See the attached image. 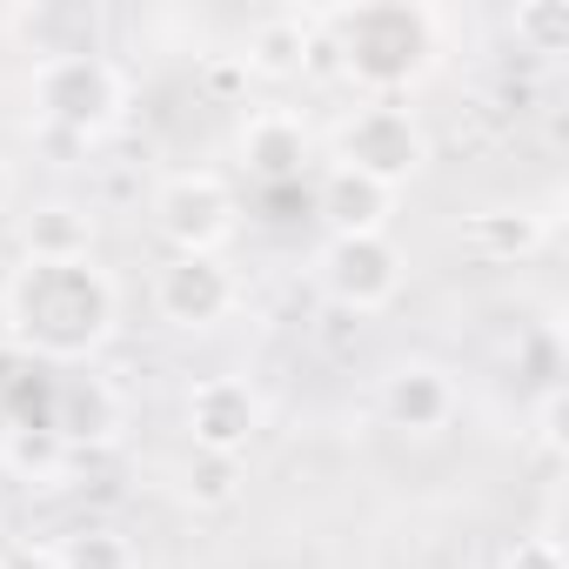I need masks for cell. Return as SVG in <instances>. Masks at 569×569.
<instances>
[{
	"instance_id": "1",
	"label": "cell",
	"mask_w": 569,
	"mask_h": 569,
	"mask_svg": "<svg viewBox=\"0 0 569 569\" xmlns=\"http://www.w3.org/2000/svg\"><path fill=\"white\" fill-rule=\"evenodd\" d=\"M0 329L28 356L81 369L121 329V289L94 261H21L0 289Z\"/></svg>"
},
{
	"instance_id": "2",
	"label": "cell",
	"mask_w": 569,
	"mask_h": 569,
	"mask_svg": "<svg viewBox=\"0 0 569 569\" xmlns=\"http://www.w3.org/2000/svg\"><path fill=\"white\" fill-rule=\"evenodd\" d=\"M329 54H342V74L356 88H369L376 101H396L402 88H416L436 68V14L429 8H356V14H336Z\"/></svg>"
},
{
	"instance_id": "3",
	"label": "cell",
	"mask_w": 569,
	"mask_h": 569,
	"mask_svg": "<svg viewBox=\"0 0 569 569\" xmlns=\"http://www.w3.org/2000/svg\"><path fill=\"white\" fill-rule=\"evenodd\" d=\"M28 101H34V114H41L48 128L81 134V141H101V134L128 114V74H121L108 54L68 48V54L34 61Z\"/></svg>"
},
{
	"instance_id": "4",
	"label": "cell",
	"mask_w": 569,
	"mask_h": 569,
	"mask_svg": "<svg viewBox=\"0 0 569 569\" xmlns=\"http://www.w3.org/2000/svg\"><path fill=\"white\" fill-rule=\"evenodd\" d=\"M329 154H336L342 174H362V181H376V188H389V194H402V188L436 161L429 128H422L416 108H402V101H362V108H349V114L336 121V134H329Z\"/></svg>"
},
{
	"instance_id": "5",
	"label": "cell",
	"mask_w": 569,
	"mask_h": 569,
	"mask_svg": "<svg viewBox=\"0 0 569 569\" xmlns=\"http://www.w3.org/2000/svg\"><path fill=\"white\" fill-rule=\"evenodd\" d=\"M402 274H409V261L389 234H329L316 254V281H322L329 309H342L356 322L402 296Z\"/></svg>"
},
{
	"instance_id": "6",
	"label": "cell",
	"mask_w": 569,
	"mask_h": 569,
	"mask_svg": "<svg viewBox=\"0 0 569 569\" xmlns=\"http://www.w3.org/2000/svg\"><path fill=\"white\" fill-rule=\"evenodd\" d=\"M154 228L174 254H221L241 228V201L221 174L188 168V174H168L154 188Z\"/></svg>"
},
{
	"instance_id": "7",
	"label": "cell",
	"mask_w": 569,
	"mask_h": 569,
	"mask_svg": "<svg viewBox=\"0 0 569 569\" xmlns=\"http://www.w3.org/2000/svg\"><path fill=\"white\" fill-rule=\"evenodd\" d=\"M241 309V281L221 254H168L154 268V316L181 336L221 329Z\"/></svg>"
},
{
	"instance_id": "8",
	"label": "cell",
	"mask_w": 569,
	"mask_h": 569,
	"mask_svg": "<svg viewBox=\"0 0 569 569\" xmlns=\"http://www.w3.org/2000/svg\"><path fill=\"white\" fill-rule=\"evenodd\" d=\"M181 422H188V442L208 449V456H248L254 436L268 429V402L248 376H201L181 402Z\"/></svg>"
},
{
	"instance_id": "9",
	"label": "cell",
	"mask_w": 569,
	"mask_h": 569,
	"mask_svg": "<svg viewBox=\"0 0 569 569\" xmlns=\"http://www.w3.org/2000/svg\"><path fill=\"white\" fill-rule=\"evenodd\" d=\"M376 409H382L389 429H402V436H442V429L462 416V389H456V376H449L442 362L409 356V362H389V369H382Z\"/></svg>"
},
{
	"instance_id": "10",
	"label": "cell",
	"mask_w": 569,
	"mask_h": 569,
	"mask_svg": "<svg viewBox=\"0 0 569 569\" xmlns=\"http://www.w3.org/2000/svg\"><path fill=\"white\" fill-rule=\"evenodd\" d=\"M94 241H101V221L88 201H34L21 214V261H94Z\"/></svg>"
},
{
	"instance_id": "11",
	"label": "cell",
	"mask_w": 569,
	"mask_h": 569,
	"mask_svg": "<svg viewBox=\"0 0 569 569\" xmlns=\"http://www.w3.org/2000/svg\"><path fill=\"white\" fill-rule=\"evenodd\" d=\"M316 61V21L309 14H268L248 28V48H241V74L254 81H296L302 68Z\"/></svg>"
},
{
	"instance_id": "12",
	"label": "cell",
	"mask_w": 569,
	"mask_h": 569,
	"mask_svg": "<svg viewBox=\"0 0 569 569\" xmlns=\"http://www.w3.org/2000/svg\"><path fill=\"white\" fill-rule=\"evenodd\" d=\"M241 161H248V174H261V181H289L302 161H309V128H302V114H289V108H254L248 121H241Z\"/></svg>"
},
{
	"instance_id": "13",
	"label": "cell",
	"mask_w": 569,
	"mask_h": 569,
	"mask_svg": "<svg viewBox=\"0 0 569 569\" xmlns=\"http://www.w3.org/2000/svg\"><path fill=\"white\" fill-rule=\"evenodd\" d=\"M316 208L329 214V228H336V234H389L396 194H389V188H376V181H362V174H342V168H329V174H322V194H316Z\"/></svg>"
},
{
	"instance_id": "14",
	"label": "cell",
	"mask_w": 569,
	"mask_h": 569,
	"mask_svg": "<svg viewBox=\"0 0 569 569\" xmlns=\"http://www.w3.org/2000/svg\"><path fill=\"white\" fill-rule=\"evenodd\" d=\"M0 469H8V482H28V489H61L74 469V442L61 429H8L0 436Z\"/></svg>"
},
{
	"instance_id": "15",
	"label": "cell",
	"mask_w": 569,
	"mask_h": 569,
	"mask_svg": "<svg viewBox=\"0 0 569 569\" xmlns=\"http://www.w3.org/2000/svg\"><path fill=\"white\" fill-rule=\"evenodd\" d=\"M174 496H181L188 509H201V516H221V509H234V502L248 496V462H241V456H208V449H194L188 462H174Z\"/></svg>"
},
{
	"instance_id": "16",
	"label": "cell",
	"mask_w": 569,
	"mask_h": 569,
	"mask_svg": "<svg viewBox=\"0 0 569 569\" xmlns=\"http://www.w3.org/2000/svg\"><path fill=\"white\" fill-rule=\"evenodd\" d=\"M542 234H549V214H529V208H482L462 228V241L489 261H522L542 248Z\"/></svg>"
},
{
	"instance_id": "17",
	"label": "cell",
	"mask_w": 569,
	"mask_h": 569,
	"mask_svg": "<svg viewBox=\"0 0 569 569\" xmlns=\"http://www.w3.org/2000/svg\"><path fill=\"white\" fill-rule=\"evenodd\" d=\"M54 569H141V549L114 522H81L54 542Z\"/></svg>"
},
{
	"instance_id": "18",
	"label": "cell",
	"mask_w": 569,
	"mask_h": 569,
	"mask_svg": "<svg viewBox=\"0 0 569 569\" xmlns=\"http://www.w3.org/2000/svg\"><path fill=\"white\" fill-rule=\"evenodd\" d=\"M516 41L529 48V54H562L569 48V8L562 0H529V8H516Z\"/></svg>"
},
{
	"instance_id": "19",
	"label": "cell",
	"mask_w": 569,
	"mask_h": 569,
	"mask_svg": "<svg viewBox=\"0 0 569 569\" xmlns=\"http://www.w3.org/2000/svg\"><path fill=\"white\" fill-rule=\"evenodd\" d=\"M502 569H562V542L556 536H516V549L502 556Z\"/></svg>"
},
{
	"instance_id": "20",
	"label": "cell",
	"mask_w": 569,
	"mask_h": 569,
	"mask_svg": "<svg viewBox=\"0 0 569 569\" xmlns=\"http://www.w3.org/2000/svg\"><path fill=\"white\" fill-rule=\"evenodd\" d=\"M8 208H14V161L0 154V214H8Z\"/></svg>"
},
{
	"instance_id": "21",
	"label": "cell",
	"mask_w": 569,
	"mask_h": 569,
	"mask_svg": "<svg viewBox=\"0 0 569 569\" xmlns=\"http://www.w3.org/2000/svg\"><path fill=\"white\" fill-rule=\"evenodd\" d=\"M0 569H8V562H0Z\"/></svg>"
}]
</instances>
